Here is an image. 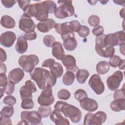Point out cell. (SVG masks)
Masks as SVG:
<instances>
[{
	"mask_svg": "<svg viewBox=\"0 0 125 125\" xmlns=\"http://www.w3.org/2000/svg\"><path fill=\"white\" fill-rule=\"evenodd\" d=\"M54 108L62 112L65 117L69 118L73 123H78L82 118L81 110L76 106L65 102L58 101L54 105Z\"/></svg>",
	"mask_w": 125,
	"mask_h": 125,
	"instance_id": "obj_1",
	"label": "cell"
},
{
	"mask_svg": "<svg viewBox=\"0 0 125 125\" xmlns=\"http://www.w3.org/2000/svg\"><path fill=\"white\" fill-rule=\"evenodd\" d=\"M105 34L97 36L95 39V49L96 53L100 56L104 58H109L113 56L115 53V49L113 46L106 45L104 42Z\"/></svg>",
	"mask_w": 125,
	"mask_h": 125,
	"instance_id": "obj_2",
	"label": "cell"
},
{
	"mask_svg": "<svg viewBox=\"0 0 125 125\" xmlns=\"http://www.w3.org/2000/svg\"><path fill=\"white\" fill-rule=\"evenodd\" d=\"M57 2L60 6L57 8L54 13L56 18L62 19L71 17L74 14L75 10L72 4L71 0H59Z\"/></svg>",
	"mask_w": 125,
	"mask_h": 125,
	"instance_id": "obj_3",
	"label": "cell"
},
{
	"mask_svg": "<svg viewBox=\"0 0 125 125\" xmlns=\"http://www.w3.org/2000/svg\"><path fill=\"white\" fill-rule=\"evenodd\" d=\"M39 62V59L34 54L22 55L18 60V63L26 72H31Z\"/></svg>",
	"mask_w": 125,
	"mask_h": 125,
	"instance_id": "obj_4",
	"label": "cell"
},
{
	"mask_svg": "<svg viewBox=\"0 0 125 125\" xmlns=\"http://www.w3.org/2000/svg\"><path fill=\"white\" fill-rule=\"evenodd\" d=\"M21 121L18 124L36 125L42 124V117L36 111H23L21 114Z\"/></svg>",
	"mask_w": 125,
	"mask_h": 125,
	"instance_id": "obj_5",
	"label": "cell"
},
{
	"mask_svg": "<svg viewBox=\"0 0 125 125\" xmlns=\"http://www.w3.org/2000/svg\"><path fill=\"white\" fill-rule=\"evenodd\" d=\"M107 116L106 113L102 111H99L93 114L87 113L84 116L83 125H101L106 121Z\"/></svg>",
	"mask_w": 125,
	"mask_h": 125,
	"instance_id": "obj_6",
	"label": "cell"
},
{
	"mask_svg": "<svg viewBox=\"0 0 125 125\" xmlns=\"http://www.w3.org/2000/svg\"><path fill=\"white\" fill-rule=\"evenodd\" d=\"M125 34L123 31H120L114 33L105 34L104 42L106 45L114 46L120 45L125 42Z\"/></svg>",
	"mask_w": 125,
	"mask_h": 125,
	"instance_id": "obj_7",
	"label": "cell"
},
{
	"mask_svg": "<svg viewBox=\"0 0 125 125\" xmlns=\"http://www.w3.org/2000/svg\"><path fill=\"white\" fill-rule=\"evenodd\" d=\"M46 71V69L42 67H36L30 73L31 79L37 83L39 88L41 89H43L45 86V74Z\"/></svg>",
	"mask_w": 125,
	"mask_h": 125,
	"instance_id": "obj_8",
	"label": "cell"
},
{
	"mask_svg": "<svg viewBox=\"0 0 125 125\" xmlns=\"http://www.w3.org/2000/svg\"><path fill=\"white\" fill-rule=\"evenodd\" d=\"M88 84L97 95L102 94L104 91V85L99 75L95 74L89 80Z\"/></svg>",
	"mask_w": 125,
	"mask_h": 125,
	"instance_id": "obj_9",
	"label": "cell"
},
{
	"mask_svg": "<svg viewBox=\"0 0 125 125\" xmlns=\"http://www.w3.org/2000/svg\"><path fill=\"white\" fill-rule=\"evenodd\" d=\"M123 79V72L121 71H115L111 76L108 77L107 79L106 84L109 89L111 91L117 90Z\"/></svg>",
	"mask_w": 125,
	"mask_h": 125,
	"instance_id": "obj_10",
	"label": "cell"
},
{
	"mask_svg": "<svg viewBox=\"0 0 125 125\" xmlns=\"http://www.w3.org/2000/svg\"><path fill=\"white\" fill-rule=\"evenodd\" d=\"M75 35L73 32L61 35V38L63 40V46L66 50L71 51L76 49L77 42L75 39Z\"/></svg>",
	"mask_w": 125,
	"mask_h": 125,
	"instance_id": "obj_11",
	"label": "cell"
},
{
	"mask_svg": "<svg viewBox=\"0 0 125 125\" xmlns=\"http://www.w3.org/2000/svg\"><path fill=\"white\" fill-rule=\"evenodd\" d=\"M19 27L21 30L26 33L34 32L36 28V25L31 18L22 15L19 21Z\"/></svg>",
	"mask_w": 125,
	"mask_h": 125,
	"instance_id": "obj_12",
	"label": "cell"
},
{
	"mask_svg": "<svg viewBox=\"0 0 125 125\" xmlns=\"http://www.w3.org/2000/svg\"><path fill=\"white\" fill-rule=\"evenodd\" d=\"M16 40V34L12 31H7L0 35V42L1 45L6 47H11Z\"/></svg>",
	"mask_w": 125,
	"mask_h": 125,
	"instance_id": "obj_13",
	"label": "cell"
},
{
	"mask_svg": "<svg viewBox=\"0 0 125 125\" xmlns=\"http://www.w3.org/2000/svg\"><path fill=\"white\" fill-rule=\"evenodd\" d=\"M62 62L67 71L75 72L79 70V68L76 64L75 58L73 56L70 55H65L62 60Z\"/></svg>",
	"mask_w": 125,
	"mask_h": 125,
	"instance_id": "obj_14",
	"label": "cell"
},
{
	"mask_svg": "<svg viewBox=\"0 0 125 125\" xmlns=\"http://www.w3.org/2000/svg\"><path fill=\"white\" fill-rule=\"evenodd\" d=\"M24 73L23 69L16 68L12 70L9 73L8 78L9 82L14 84L19 83L23 78Z\"/></svg>",
	"mask_w": 125,
	"mask_h": 125,
	"instance_id": "obj_15",
	"label": "cell"
},
{
	"mask_svg": "<svg viewBox=\"0 0 125 125\" xmlns=\"http://www.w3.org/2000/svg\"><path fill=\"white\" fill-rule=\"evenodd\" d=\"M57 23L52 19H47L38 23L37 28L42 33H47L55 27Z\"/></svg>",
	"mask_w": 125,
	"mask_h": 125,
	"instance_id": "obj_16",
	"label": "cell"
},
{
	"mask_svg": "<svg viewBox=\"0 0 125 125\" xmlns=\"http://www.w3.org/2000/svg\"><path fill=\"white\" fill-rule=\"evenodd\" d=\"M80 104L83 109L89 112H93L98 107V104L96 101L88 97L80 101Z\"/></svg>",
	"mask_w": 125,
	"mask_h": 125,
	"instance_id": "obj_17",
	"label": "cell"
},
{
	"mask_svg": "<svg viewBox=\"0 0 125 125\" xmlns=\"http://www.w3.org/2000/svg\"><path fill=\"white\" fill-rule=\"evenodd\" d=\"M35 6L36 14L35 17L38 21H42L48 19L49 13L42 2L35 3Z\"/></svg>",
	"mask_w": 125,
	"mask_h": 125,
	"instance_id": "obj_18",
	"label": "cell"
},
{
	"mask_svg": "<svg viewBox=\"0 0 125 125\" xmlns=\"http://www.w3.org/2000/svg\"><path fill=\"white\" fill-rule=\"evenodd\" d=\"M50 120L56 125H68L70 124L68 120L62 116L60 111L57 109H54L51 113L50 117Z\"/></svg>",
	"mask_w": 125,
	"mask_h": 125,
	"instance_id": "obj_19",
	"label": "cell"
},
{
	"mask_svg": "<svg viewBox=\"0 0 125 125\" xmlns=\"http://www.w3.org/2000/svg\"><path fill=\"white\" fill-rule=\"evenodd\" d=\"M52 47L53 56L59 60H62L65 56V53L62 44L60 42H55Z\"/></svg>",
	"mask_w": 125,
	"mask_h": 125,
	"instance_id": "obj_20",
	"label": "cell"
},
{
	"mask_svg": "<svg viewBox=\"0 0 125 125\" xmlns=\"http://www.w3.org/2000/svg\"><path fill=\"white\" fill-rule=\"evenodd\" d=\"M28 48V43L27 40L24 36H20L18 38L16 44L15 45V49L17 52L20 54L25 53Z\"/></svg>",
	"mask_w": 125,
	"mask_h": 125,
	"instance_id": "obj_21",
	"label": "cell"
},
{
	"mask_svg": "<svg viewBox=\"0 0 125 125\" xmlns=\"http://www.w3.org/2000/svg\"><path fill=\"white\" fill-rule=\"evenodd\" d=\"M55 28L56 32L61 35L73 32L70 26V21L57 23Z\"/></svg>",
	"mask_w": 125,
	"mask_h": 125,
	"instance_id": "obj_22",
	"label": "cell"
},
{
	"mask_svg": "<svg viewBox=\"0 0 125 125\" xmlns=\"http://www.w3.org/2000/svg\"><path fill=\"white\" fill-rule=\"evenodd\" d=\"M110 106L112 110L115 112L124 110L125 108V99L114 100L111 103Z\"/></svg>",
	"mask_w": 125,
	"mask_h": 125,
	"instance_id": "obj_23",
	"label": "cell"
},
{
	"mask_svg": "<svg viewBox=\"0 0 125 125\" xmlns=\"http://www.w3.org/2000/svg\"><path fill=\"white\" fill-rule=\"evenodd\" d=\"M49 69L51 74L56 78L61 77L63 74V69L62 66L58 62H55Z\"/></svg>",
	"mask_w": 125,
	"mask_h": 125,
	"instance_id": "obj_24",
	"label": "cell"
},
{
	"mask_svg": "<svg viewBox=\"0 0 125 125\" xmlns=\"http://www.w3.org/2000/svg\"><path fill=\"white\" fill-rule=\"evenodd\" d=\"M2 26L6 28H13L15 26V21L13 18L8 15L3 16L0 20Z\"/></svg>",
	"mask_w": 125,
	"mask_h": 125,
	"instance_id": "obj_25",
	"label": "cell"
},
{
	"mask_svg": "<svg viewBox=\"0 0 125 125\" xmlns=\"http://www.w3.org/2000/svg\"><path fill=\"white\" fill-rule=\"evenodd\" d=\"M96 71L98 74L104 75L108 72L110 65L106 61H100L96 65Z\"/></svg>",
	"mask_w": 125,
	"mask_h": 125,
	"instance_id": "obj_26",
	"label": "cell"
},
{
	"mask_svg": "<svg viewBox=\"0 0 125 125\" xmlns=\"http://www.w3.org/2000/svg\"><path fill=\"white\" fill-rule=\"evenodd\" d=\"M89 73L88 70L84 69H79L76 73V76L77 81L81 84L85 83L88 77H89Z\"/></svg>",
	"mask_w": 125,
	"mask_h": 125,
	"instance_id": "obj_27",
	"label": "cell"
},
{
	"mask_svg": "<svg viewBox=\"0 0 125 125\" xmlns=\"http://www.w3.org/2000/svg\"><path fill=\"white\" fill-rule=\"evenodd\" d=\"M75 79V77L73 72L67 71L63 76L62 81L65 85H70L73 83Z\"/></svg>",
	"mask_w": 125,
	"mask_h": 125,
	"instance_id": "obj_28",
	"label": "cell"
},
{
	"mask_svg": "<svg viewBox=\"0 0 125 125\" xmlns=\"http://www.w3.org/2000/svg\"><path fill=\"white\" fill-rule=\"evenodd\" d=\"M20 93L22 100L26 99H32V92L25 85L21 87L20 88Z\"/></svg>",
	"mask_w": 125,
	"mask_h": 125,
	"instance_id": "obj_29",
	"label": "cell"
},
{
	"mask_svg": "<svg viewBox=\"0 0 125 125\" xmlns=\"http://www.w3.org/2000/svg\"><path fill=\"white\" fill-rule=\"evenodd\" d=\"M52 109L49 106H42L39 107L38 112L42 117V118H46L50 116L51 114Z\"/></svg>",
	"mask_w": 125,
	"mask_h": 125,
	"instance_id": "obj_30",
	"label": "cell"
},
{
	"mask_svg": "<svg viewBox=\"0 0 125 125\" xmlns=\"http://www.w3.org/2000/svg\"><path fill=\"white\" fill-rule=\"evenodd\" d=\"M54 96L50 98H44L39 96L38 98V103L42 106H49L54 103Z\"/></svg>",
	"mask_w": 125,
	"mask_h": 125,
	"instance_id": "obj_31",
	"label": "cell"
},
{
	"mask_svg": "<svg viewBox=\"0 0 125 125\" xmlns=\"http://www.w3.org/2000/svg\"><path fill=\"white\" fill-rule=\"evenodd\" d=\"M23 15L25 17L31 18L35 17L36 14V6L35 3L30 4L28 7L23 11Z\"/></svg>",
	"mask_w": 125,
	"mask_h": 125,
	"instance_id": "obj_32",
	"label": "cell"
},
{
	"mask_svg": "<svg viewBox=\"0 0 125 125\" xmlns=\"http://www.w3.org/2000/svg\"><path fill=\"white\" fill-rule=\"evenodd\" d=\"M7 78L5 74H0V98L2 97L5 87L8 83Z\"/></svg>",
	"mask_w": 125,
	"mask_h": 125,
	"instance_id": "obj_33",
	"label": "cell"
},
{
	"mask_svg": "<svg viewBox=\"0 0 125 125\" xmlns=\"http://www.w3.org/2000/svg\"><path fill=\"white\" fill-rule=\"evenodd\" d=\"M42 3L47 9L49 14L54 13L57 9L56 4L52 0H45L42 1Z\"/></svg>",
	"mask_w": 125,
	"mask_h": 125,
	"instance_id": "obj_34",
	"label": "cell"
},
{
	"mask_svg": "<svg viewBox=\"0 0 125 125\" xmlns=\"http://www.w3.org/2000/svg\"><path fill=\"white\" fill-rule=\"evenodd\" d=\"M14 113V107L12 105L4 106L0 111V115L6 117H11Z\"/></svg>",
	"mask_w": 125,
	"mask_h": 125,
	"instance_id": "obj_35",
	"label": "cell"
},
{
	"mask_svg": "<svg viewBox=\"0 0 125 125\" xmlns=\"http://www.w3.org/2000/svg\"><path fill=\"white\" fill-rule=\"evenodd\" d=\"M45 78L46 81V83L47 85H49L51 87L55 85L56 83L57 79L55 77L52 76L48 70H46L45 74Z\"/></svg>",
	"mask_w": 125,
	"mask_h": 125,
	"instance_id": "obj_36",
	"label": "cell"
},
{
	"mask_svg": "<svg viewBox=\"0 0 125 125\" xmlns=\"http://www.w3.org/2000/svg\"><path fill=\"white\" fill-rule=\"evenodd\" d=\"M43 42L46 46L51 47H52L53 44L55 42V38L52 35H47L43 37Z\"/></svg>",
	"mask_w": 125,
	"mask_h": 125,
	"instance_id": "obj_37",
	"label": "cell"
},
{
	"mask_svg": "<svg viewBox=\"0 0 125 125\" xmlns=\"http://www.w3.org/2000/svg\"><path fill=\"white\" fill-rule=\"evenodd\" d=\"M74 97L76 100L80 102L85 98L88 97V96L86 92L83 89H79L75 92Z\"/></svg>",
	"mask_w": 125,
	"mask_h": 125,
	"instance_id": "obj_38",
	"label": "cell"
},
{
	"mask_svg": "<svg viewBox=\"0 0 125 125\" xmlns=\"http://www.w3.org/2000/svg\"><path fill=\"white\" fill-rule=\"evenodd\" d=\"M71 94L70 92L66 89H62L60 90L57 94V96L59 99L61 100H67L70 97Z\"/></svg>",
	"mask_w": 125,
	"mask_h": 125,
	"instance_id": "obj_39",
	"label": "cell"
},
{
	"mask_svg": "<svg viewBox=\"0 0 125 125\" xmlns=\"http://www.w3.org/2000/svg\"><path fill=\"white\" fill-rule=\"evenodd\" d=\"M34 105V102L32 99H26L22 100L21 107L24 109H32Z\"/></svg>",
	"mask_w": 125,
	"mask_h": 125,
	"instance_id": "obj_40",
	"label": "cell"
},
{
	"mask_svg": "<svg viewBox=\"0 0 125 125\" xmlns=\"http://www.w3.org/2000/svg\"><path fill=\"white\" fill-rule=\"evenodd\" d=\"M100 22V18L96 15H91L88 19V22L91 26L96 27L98 26Z\"/></svg>",
	"mask_w": 125,
	"mask_h": 125,
	"instance_id": "obj_41",
	"label": "cell"
},
{
	"mask_svg": "<svg viewBox=\"0 0 125 125\" xmlns=\"http://www.w3.org/2000/svg\"><path fill=\"white\" fill-rule=\"evenodd\" d=\"M121 61V59L120 57L117 55H113L109 60V64L113 67H117L118 66V65L120 62Z\"/></svg>",
	"mask_w": 125,
	"mask_h": 125,
	"instance_id": "obj_42",
	"label": "cell"
},
{
	"mask_svg": "<svg viewBox=\"0 0 125 125\" xmlns=\"http://www.w3.org/2000/svg\"><path fill=\"white\" fill-rule=\"evenodd\" d=\"M90 33V29L85 25H81L80 30L78 32V34L82 38L87 37Z\"/></svg>",
	"mask_w": 125,
	"mask_h": 125,
	"instance_id": "obj_43",
	"label": "cell"
},
{
	"mask_svg": "<svg viewBox=\"0 0 125 125\" xmlns=\"http://www.w3.org/2000/svg\"><path fill=\"white\" fill-rule=\"evenodd\" d=\"M3 103L8 105H13L16 103V99L13 96L9 95L3 98Z\"/></svg>",
	"mask_w": 125,
	"mask_h": 125,
	"instance_id": "obj_44",
	"label": "cell"
},
{
	"mask_svg": "<svg viewBox=\"0 0 125 125\" xmlns=\"http://www.w3.org/2000/svg\"><path fill=\"white\" fill-rule=\"evenodd\" d=\"M70 26L73 32H78L81 26V25L80 22L77 20L72 21H70Z\"/></svg>",
	"mask_w": 125,
	"mask_h": 125,
	"instance_id": "obj_45",
	"label": "cell"
},
{
	"mask_svg": "<svg viewBox=\"0 0 125 125\" xmlns=\"http://www.w3.org/2000/svg\"><path fill=\"white\" fill-rule=\"evenodd\" d=\"M114 94V99H125V89L123 87L122 89H120L118 90H115Z\"/></svg>",
	"mask_w": 125,
	"mask_h": 125,
	"instance_id": "obj_46",
	"label": "cell"
},
{
	"mask_svg": "<svg viewBox=\"0 0 125 125\" xmlns=\"http://www.w3.org/2000/svg\"><path fill=\"white\" fill-rule=\"evenodd\" d=\"M104 32V29L103 27L101 25H98L97 26L94 27L92 30V34L96 36V37L99 36L103 34Z\"/></svg>",
	"mask_w": 125,
	"mask_h": 125,
	"instance_id": "obj_47",
	"label": "cell"
},
{
	"mask_svg": "<svg viewBox=\"0 0 125 125\" xmlns=\"http://www.w3.org/2000/svg\"><path fill=\"white\" fill-rule=\"evenodd\" d=\"M14 89H15L14 84L8 82L5 87L4 93L7 95H10L13 93V92L14 91Z\"/></svg>",
	"mask_w": 125,
	"mask_h": 125,
	"instance_id": "obj_48",
	"label": "cell"
},
{
	"mask_svg": "<svg viewBox=\"0 0 125 125\" xmlns=\"http://www.w3.org/2000/svg\"><path fill=\"white\" fill-rule=\"evenodd\" d=\"M55 62V61L54 59H52V58L48 59L47 60H44L42 62V67L50 68L54 64Z\"/></svg>",
	"mask_w": 125,
	"mask_h": 125,
	"instance_id": "obj_49",
	"label": "cell"
},
{
	"mask_svg": "<svg viewBox=\"0 0 125 125\" xmlns=\"http://www.w3.org/2000/svg\"><path fill=\"white\" fill-rule=\"evenodd\" d=\"M37 35L35 32H31L29 33H26L24 35V37L26 40L28 41H33L37 38Z\"/></svg>",
	"mask_w": 125,
	"mask_h": 125,
	"instance_id": "obj_50",
	"label": "cell"
},
{
	"mask_svg": "<svg viewBox=\"0 0 125 125\" xmlns=\"http://www.w3.org/2000/svg\"><path fill=\"white\" fill-rule=\"evenodd\" d=\"M2 5L6 8H11L18 1L14 0H4L1 1Z\"/></svg>",
	"mask_w": 125,
	"mask_h": 125,
	"instance_id": "obj_51",
	"label": "cell"
},
{
	"mask_svg": "<svg viewBox=\"0 0 125 125\" xmlns=\"http://www.w3.org/2000/svg\"><path fill=\"white\" fill-rule=\"evenodd\" d=\"M30 0H18V4L20 7L24 11L25 9L30 5Z\"/></svg>",
	"mask_w": 125,
	"mask_h": 125,
	"instance_id": "obj_52",
	"label": "cell"
},
{
	"mask_svg": "<svg viewBox=\"0 0 125 125\" xmlns=\"http://www.w3.org/2000/svg\"><path fill=\"white\" fill-rule=\"evenodd\" d=\"M25 85L29 88L32 92V93H35L37 91V88L35 83L30 80H27L25 83Z\"/></svg>",
	"mask_w": 125,
	"mask_h": 125,
	"instance_id": "obj_53",
	"label": "cell"
},
{
	"mask_svg": "<svg viewBox=\"0 0 125 125\" xmlns=\"http://www.w3.org/2000/svg\"><path fill=\"white\" fill-rule=\"evenodd\" d=\"M12 123L10 117H6L0 115V125H12Z\"/></svg>",
	"mask_w": 125,
	"mask_h": 125,
	"instance_id": "obj_54",
	"label": "cell"
},
{
	"mask_svg": "<svg viewBox=\"0 0 125 125\" xmlns=\"http://www.w3.org/2000/svg\"><path fill=\"white\" fill-rule=\"evenodd\" d=\"M7 59V56L4 50L0 48V62H5Z\"/></svg>",
	"mask_w": 125,
	"mask_h": 125,
	"instance_id": "obj_55",
	"label": "cell"
},
{
	"mask_svg": "<svg viewBox=\"0 0 125 125\" xmlns=\"http://www.w3.org/2000/svg\"><path fill=\"white\" fill-rule=\"evenodd\" d=\"M6 67L4 63L0 62V74H5L6 72Z\"/></svg>",
	"mask_w": 125,
	"mask_h": 125,
	"instance_id": "obj_56",
	"label": "cell"
},
{
	"mask_svg": "<svg viewBox=\"0 0 125 125\" xmlns=\"http://www.w3.org/2000/svg\"><path fill=\"white\" fill-rule=\"evenodd\" d=\"M118 67L121 70H124L125 69V60H121Z\"/></svg>",
	"mask_w": 125,
	"mask_h": 125,
	"instance_id": "obj_57",
	"label": "cell"
},
{
	"mask_svg": "<svg viewBox=\"0 0 125 125\" xmlns=\"http://www.w3.org/2000/svg\"><path fill=\"white\" fill-rule=\"evenodd\" d=\"M125 42L123 43L121 45H120V50L121 53H122L123 55H125Z\"/></svg>",
	"mask_w": 125,
	"mask_h": 125,
	"instance_id": "obj_58",
	"label": "cell"
},
{
	"mask_svg": "<svg viewBox=\"0 0 125 125\" xmlns=\"http://www.w3.org/2000/svg\"><path fill=\"white\" fill-rule=\"evenodd\" d=\"M114 2H115L117 4H119L120 5L122 6H125V1H116V0H113V1Z\"/></svg>",
	"mask_w": 125,
	"mask_h": 125,
	"instance_id": "obj_59",
	"label": "cell"
},
{
	"mask_svg": "<svg viewBox=\"0 0 125 125\" xmlns=\"http://www.w3.org/2000/svg\"><path fill=\"white\" fill-rule=\"evenodd\" d=\"M124 10H125V8H123L120 11V17L123 18H124V16H125V11H124Z\"/></svg>",
	"mask_w": 125,
	"mask_h": 125,
	"instance_id": "obj_60",
	"label": "cell"
},
{
	"mask_svg": "<svg viewBox=\"0 0 125 125\" xmlns=\"http://www.w3.org/2000/svg\"><path fill=\"white\" fill-rule=\"evenodd\" d=\"M87 1H88V2L89 3V4L90 5H95L96 4V3L98 1H97V0H90V1L88 0Z\"/></svg>",
	"mask_w": 125,
	"mask_h": 125,
	"instance_id": "obj_61",
	"label": "cell"
},
{
	"mask_svg": "<svg viewBox=\"0 0 125 125\" xmlns=\"http://www.w3.org/2000/svg\"><path fill=\"white\" fill-rule=\"evenodd\" d=\"M102 4H105L107 2H108V0H107V1H105V0H100L99 1Z\"/></svg>",
	"mask_w": 125,
	"mask_h": 125,
	"instance_id": "obj_62",
	"label": "cell"
}]
</instances>
